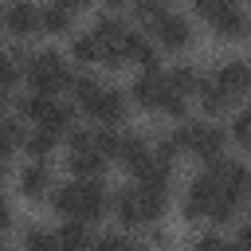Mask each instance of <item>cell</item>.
<instances>
[{"label":"cell","instance_id":"ac0fdd59","mask_svg":"<svg viewBox=\"0 0 251 251\" xmlns=\"http://www.w3.org/2000/svg\"><path fill=\"white\" fill-rule=\"evenodd\" d=\"M102 55H106V43H102L94 31H86V35H75V39H71V59H75V63L90 67V63H102Z\"/></svg>","mask_w":251,"mask_h":251},{"label":"cell","instance_id":"f546056e","mask_svg":"<svg viewBox=\"0 0 251 251\" xmlns=\"http://www.w3.org/2000/svg\"><path fill=\"white\" fill-rule=\"evenodd\" d=\"M192 8H196L204 20H216L220 12H227V8H231V0H192Z\"/></svg>","mask_w":251,"mask_h":251},{"label":"cell","instance_id":"4fadbf2b","mask_svg":"<svg viewBox=\"0 0 251 251\" xmlns=\"http://www.w3.org/2000/svg\"><path fill=\"white\" fill-rule=\"evenodd\" d=\"M212 27H216L220 39H243V35L251 31V20H247V12H239V8L231 4L227 12H220V16L212 20Z\"/></svg>","mask_w":251,"mask_h":251},{"label":"cell","instance_id":"6da1fadb","mask_svg":"<svg viewBox=\"0 0 251 251\" xmlns=\"http://www.w3.org/2000/svg\"><path fill=\"white\" fill-rule=\"evenodd\" d=\"M173 145L184 153H192V157H200L204 165H216L220 157H224V141H227V133L220 129V126H212V122H184V126H176L173 133Z\"/></svg>","mask_w":251,"mask_h":251},{"label":"cell","instance_id":"ba28073f","mask_svg":"<svg viewBox=\"0 0 251 251\" xmlns=\"http://www.w3.org/2000/svg\"><path fill=\"white\" fill-rule=\"evenodd\" d=\"M114 216H118L122 227H141V224H149V212H145V200H141L137 184H133V188H122V192L114 196Z\"/></svg>","mask_w":251,"mask_h":251},{"label":"cell","instance_id":"9c48e42d","mask_svg":"<svg viewBox=\"0 0 251 251\" xmlns=\"http://www.w3.org/2000/svg\"><path fill=\"white\" fill-rule=\"evenodd\" d=\"M216 78H220V86L231 94V102H239V98L251 94V63H243V59H227V63L216 71Z\"/></svg>","mask_w":251,"mask_h":251},{"label":"cell","instance_id":"4dcf8cb0","mask_svg":"<svg viewBox=\"0 0 251 251\" xmlns=\"http://www.w3.org/2000/svg\"><path fill=\"white\" fill-rule=\"evenodd\" d=\"M126 247H129V243H126L122 235H98L90 251H126Z\"/></svg>","mask_w":251,"mask_h":251},{"label":"cell","instance_id":"e0dca14e","mask_svg":"<svg viewBox=\"0 0 251 251\" xmlns=\"http://www.w3.org/2000/svg\"><path fill=\"white\" fill-rule=\"evenodd\" d=\"M16 102V114L20 118H27L31 126H39L43 118H47V110H51V94H39V90H27V94H20V98H12Z\"/></svg>","mask_w":251,"mask_h":251},{"label":"cell","instance_id":"277c9868","mask_svg":"<svg viewBox=\"0 0 251 251\" xmlns=\"http://www.w3.org/2000/svg\"><path fill=\"white\" fill-rule=\"evenodd\" d=\"M129 94H133V102L145 106V110H165V102L173 98V82H169V75H161V71H141V75L133 78Z\"/></svg>","mask_w":251,"mask_h":251},{"label":"cell","instance_id":"d4e9b609","mask_svg":"<svg viewBox=\"0 0 251 251\" xmlns=\"http://www.w3.org/2000/svg\"><path fill=\"white\" fill-rule=\"evenodd\" d=\"M24 251H63V243H59V231L27 227V235H24Z\"/></svg>","mask_w":251,"mask_h":251},{"label":"cell","instance_id":"52a82bcc","mask_svg":"<svg viewBox=\"0 0 251 251\" xmlns=\"http://www.w3.org/2000/svg\"><path fill=\"white\" fill-rule=\"evenodd\" d=\"M75 180H78V220H98L110 208L102 180L98 176H75Z\"/></svg>","mask_w":251,"mask_h":251},{"label":"cell","instance_id":"9a60e30c","mask_svg":"<svg viewBox=\"0 0 251 251\" xmlns=\"http://www.w3.org/2000/svg\"><path fill=\"white\" fill-rule=\"evenodd\" d=\"M157 39H145L141 31H129V39H126V63H141L145 71H157V47H153Z\"/></svg>","mask_w":251,"mask_h":251},{"label":"cell","instance_id":"83f0119b","mask_svg":"<svg viewBox=\"0 0 251 251\" xmlns=\"http://www.w3.org/2000/svg\"><path fill=\"white\" fill-rule=\"evenodd\" d=\"M129 8L137 16H145V20H157V16L169 12V0H129Z\"/></svg>","mask_w":251,"mask_h":251},{"label":"cell","instance_id":"7402d4cb","mask_svg":"<svg viewBox=\"0 0 251 251\" xmlns=\"http://www.w3.org/2000/svg\"><path fill=\"white\" fill-rule=\"evenodd\" d=\"M102 90H106V86H102L94 75H75V82H71V94H75V102H78L82 110H90Z\"/></svg>","mask_w":251,"mask_h":251},{"label":"cell","instance_id":"836d02e7","mask_svg":"<svg viewBox=\"0 0 251 251\" xmlns=\"http://www.w3.org/2000/svg\"><path fill=\"white\" fill-rule=\"evenodd\" d=\"M239 247H247V251H251V220H247V224H243V231H239Z\"/></svg>","mask_w":251,"mask_h":251},{"label":"cell","instance_id":"30bf717a","mask_svg":"<svg viewBox=\"0 0 251 251\" xmlns=\"http://www.w3.org/2000/svg\"><path fill=\"white\" fill-rule=\"evenodd\" d=\"M98 126H118V122H126V90H102L98 94V102L86 110Z\"/></svg>","mask_w":251,"mask_h":251},{"label":"cell","instance_id":"d6986e66","mask_svg":"<svg viewBox=\"0 0 251 251\" xmlns=\"http://www.w3.org/2000/svg\"><path fill=\"white\" fill-rule=\"evenodd\" d=\"M196 94H200V106H204V114H224V110L231 106V94L220 86V78H216V75H212V78H204Z\"/></svg>","mask_w":251,"mask_h":251},{"label":"cell","instance_id":"4316f807","mask_svg":"<svg viewBox=\"0 0 251 251\" xmlns=\"http://www.w3.org/2000/svg\"><path fill=\"white\" fill-rule=\"evenodd\" d=\"M20 145H27V137H24V122H20V118H8V122H4V149L16 153Z\"/></svg>","mask_w":251,"mask_h":251},{"label":"cell","instance_id":"8fae6325","mask_svg":"<svg viewBox=\"0 0 251 251\" xmlns=\"http://www.w3.org/2000/svg\"><path fill=\"white\" fill-rule=\"evenodd\" d=\"M220 180H224V188L227 192H235L239 200H247L251 196V169L247 165H239V161H216V165H208Z\"/></svg>","mask_w":251,"mask_h":251},{"label":"cell","instance_id":"cb8c5ba5","mask_svg":"<svg viewBox=\"0 0 251 251\" xmlns=\"http://www.w3.org/2000/svg\"><path fill=\"white\" fill-rule=\"evenodd\" d=\"M169 82H173V90H180V94L188 98V94H196V90H200V82H204V78H200V71H196V67L176 63V67L169 71Z\"/></svg>","mask_w":251,"mask_h":251},{"label":"cell","instance_id":"5b68a950","mask_svg":"<svg viewBox=\"0 0 251 251\" xmlns=\"http://www.w3.org/2000/svg\"><path fill=\"white\" fill-rule=\"evenodd\" d=\"M149 31H153L157 47H165V51H180V47L192 43V24L184 16H176V12H165V16L149 20Z\"/></svg>","mask_w":251,"mask_h":251},{"label":"cell","instance_id":"3957f363","mask_svg":"<svg viewBox=\"0 0 251 251\" xmlns=\"http://www.w3.org/2000/svg\"><path fill=\"white\" fill-rule=\"evenodd\" d=\"M220 196H224V180L208 169L204 176H196V180L188 184V196H184V204H180L184 220H208Z\"/></svg>","mask_w":251,"mask_h":251},{"label":"cell","instance_id":"f1b7e54d","mask_svg":"<svg viewBox=\"0 0 251 251\" xmlns=\"http://www.w3.org/2000/svg\"><path fill=\"white\" fill-rule=\"evenodd\" d=\"M231 137L251 153V110H243L239 118H235V126H231Z\"/></svg>","mask_w":251,"mask_h":251},{"label":"cell","instance_id":"8992f818","mask_svg":"<svg viewBox=\"0 0 251 251\" xmlns=\"http://www.w3.org/2000/svg\"><path fill=\"white\" fill-rule=\"evenodd\" d=\"M4 24H8V31H12L16 39H27V35L43 31V12H39L31 0H12V4L4 8Z\"/></svg>","mask_w":251,"mask_h":251},{"label":"cell","instance_id":"d6a6232c","mask_svg":"<svg viewBox=\"0 0 251 251\" xmlns=\"http://www.w3.org/2000/svg\"><path fill=\"white\" fill-rule=\"evenodd\" d=\"M51 4H59V8H67V12H78V8H86L90 0H51Z\"/></svg>","mask_w":251,"mask_h":251},{"label":"cell","instance_id":"ffe728a7","mask_svg":"<svg viewBox=\"0 0 251 251\" xmlns=\"http://www.w3.org/2000/svg\"><path fill=\"white\" fill-rule=\"evenodd\" d=\"M106 161H110V157L98 153V149H75V153L67 157V169H71L75 176H98Z\"/></svg>","mask_w":251,"mask_h":251},{"label":"cell","instance_id":"e575fe53","mask_svg":"<svg viewBox=\"0 0 251 251\" xmlns=\"http://www.w3.org/2000/svg\"><path fill=\"white\" fill-rule=\"evenodd\" d=\"M102 4H106V8H110V12H122V8H126V4H129V0H102Z\"/></svg>","mask_w":251,"mask_h":251},{"label":"cell","instance_id":"1f68e13d","mask_svg":"<svg viewBox=\"0 0 251 251\" xmlns=\"http://www.w3.org/2000/svg\"><path fill=\"white\" fill-rule=\"evenodd\" d=\"M192 251H235V247H227L220 235H204V239H196V247Z\"/></svg>","mask_w":251,"mask_h":251},{"label":"cell","instance_id":"5bb4252c","mask_svg":"<svg viewBox=\"0 0 251 251\" xmlns=\"http://www.w3.org/2000/svg\"><path fill=\"white\" fill-rule=\"evenodd\" d=\"M90 31H94V35H98V39H102L106 47H126V39H129V31H133V27H129L126 20H118V16L110 12V16H98Z\"/></svg>","mask_w":251,"mask_h":251},{"label":"cell","instance_id":"44dd1931","mask_svg":"<svg viewBox=\"0 0 251 251\" xmlns=\"http://www.w3.org/2000/svg\"><path fill=\"white\" fill-rule=\"evenodd\" d=\"M59 243H63V251H90L94 239H90V231H86V220H63Z\"/></svg>","mask_w":251,"mask_h":251},{"label":"cell","instance_id":"7a4b0ae2","mask_svg":"<svg viewBox=\"0 0 251 251\" xmlns=\"http://www.w3.org/2000/svg\"><path fill=\"white\" fill-rule=\"evenodd\" d=\"M71 82H75V75L63 63L59 51H39V55L27 59V90H39V94L55 98V94L71 90Z\"/></svg>","mask_w":251,"mask_h":251},{"label":"cell","instance_id":"484cf974","mask_svg":"<svg viewBox=\"0 0 251 251\" xmlns=\"http://www.w3.org/2000/svg\"><path fill=\"white\" fill-rule=\"evenodd\" d=\"M43 31H47V35H63V31H71V12L59 8V4L43 8Z\"/></svg>","mask_w":251,"mask_h":251},{"label":"cell","instance_id":"603a6c76","mask_svg":"<svg viewBox=\"0 0 251 251\" xmlns=\"http://www.w3.org/2000/svg\"><path fill=\"white\" fill-rule=\"evenodd\" d=\"M59 137H63V133H55V129H47V126H31V133H27V145H24V149H27L31 157H39V161H43V157L59 145Z\"/></svg>","mask_w":251,"mask_h":251},{"label":"cell","instance_id":"2e32d148","mask_svg":"<svg viewBox=\"0 0 251 251\" xmlns=\"http://www.w3.org/2000/svg\"><path fill=\"white\" fill-rule=\"evenodd\" d=\"M149 153H153V149H149V141H145V137H137V133H126V137L118 141V161H122L129 173H137V169L149 161Z\"/></svg>","mask_w":251,"mask_h":251},{"label":"cell","instance_id":"7c38bea8","mask_svg":"<svg viewBox=\"0 0 251 251\" xmlns=\"http://www.w3.org/2000/svg\"><path fill=\"white\" fill-rule=\"evenodd\" d=\"M47 188H55L51 184V169H47V161H31V165H24V173H20V192L27 196V200H35V196H43Z\"/></svg>","mask_w":251,"mask_h":251}]
</instances>
